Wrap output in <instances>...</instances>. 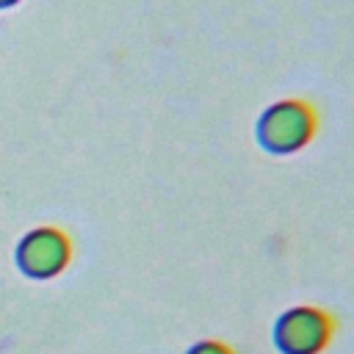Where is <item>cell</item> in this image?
I'll return each mask as SVG.
<instances>
[{
  "label": "cell",
  "instance_id": "cell-3",
  "mask_svg": "<svg viewBox=\"0 0 354 354\" xmlns=\"http://www.w3.org/2000/svg\"><path fill=\"white\" fill-rule=\"evenodd\" d=\"M14 260L30 279H53L72 260V241L58 227H36L17 243Z\"/></svg>",
  "mask_w": 354,
  "mask_h": 354
},
{
  "label": "cell",
  "instance_id": "cell-2",
  "mask_svg": "<svg viewBox=\"0 0 354 354\" xmlns=\"http://www.w3.org/2000/svg\"><path fill=\"white\" fill-rule=\"evenodd\" d=\"M337 332V318L318 304H296L279 313L271 329L279 354H324Z\"/></svg>",
  "mask_w": 354,
  "mask_h": 354
},
{
  "label": "cell",
  "instance_id": "cell-5",
  "mask_svg": "<svg viewBox=\"0 0 354 354\" xmlns=\"http://www.w3.org/2000/svg\"><path fill=\"white\" fill-rule=\"evenodd\" d=\"M19 0H0V8H11V6H17Z\"/></svg>",
  "mask_w": 354,
  "mask_h": 354
},
{
  "label": "cell",
  "instance_id": "cell-4",
  "mask_svg": "<svg viewBox=\"0 0 354 354\" xmlns=\"http://www.w3.org/2000/svg\"><path fill=\"white\" fill-rule=\"evenodd\" d=\"M185 354H235V348L224 340H216V337H205V340H196L194 346H188Z\"/></svg>",
  "mask_w": 354,
  "mask_h": 354
},
{
  "label": "cell",
  "instance_id": "cell-1",
  "mask_svg": "<svg viewBox=\"0 0 354 354\" xmlns=\"http://www.w3.org/2000/svg\"><path fill=\"white\" fill-rule=\"evenodd\" d=\"M318 133V111L310 100L285 97L271 102L254 124V138L263 152L285 158L307 149Z\"/></svg>",
  "mask_w": 354,
  "mask_h": 354
}]
</instances>
